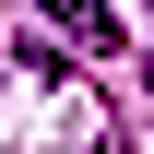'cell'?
<instances>
[{
  "mask_svg": "<svg viewBox=\"0 0 154 154\" xmlns=\"http://www.w3.org/2000/svg\"><path fill=\"white\" fill-rule=\"evenodd\" d=\"M142 83H154V48H142Z\"/></svg>",
  "mask_w": 154,
  "mask_h": 154,
  "instance_id": "3957f363",
  "label": "cell"
},
{
  "mask_svg": "<svg viewBox=\"0 0 154 154\" xmlns=\"http://www.w3.org/2000/svg\"><path fill=\"white\" fill-rule=\"evenodd\" d=\"M95 154H131V142H119V131H107V142H95Z\"/></svg>",
  "mask_w": 154,
  "mask_h": 154,
  "instance_id": "7a4b0ae2",
  "label": "cell"
},
{
  "mask_svg": "<svg viewBox=\"0 0 154 154\" xmlns=\"http://www.w3.org/2000/svg\"><path fill=\"white\" fill-rule=\"evenodd\" d=\"M48 24H59L83 59H107V48H119V12H107V0H48Z\"/></svg>",
  "mask_w": 154,
  "mask_h": 154,
  "instance_id": "6da1fadb",
  "label": "cell"
}]
</instances>
